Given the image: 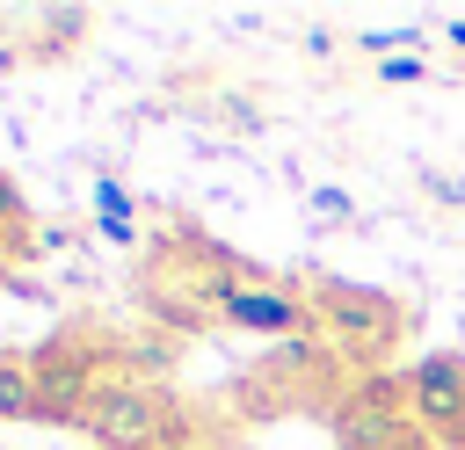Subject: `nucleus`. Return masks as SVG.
I'll use <instances>...</instances> for the list:
<instances>
[{"instance_id": "nucleus-12", "label": "nucleus", "mask_w": 465, "mask_h": 450, "mask_svg": "<svg viewBox=\"0 0 465 450\" xmlns=\"http://www.w3.org/2000/svg\"><path fill=\"white\" fill-rule=\"evenodd\" d=\"M44 29H51V51L80 44V29H87V7H51V15H44Z\"/></svg>"}, {"instance_id": "nucleus-15", "label": "nucleus", "mask_w": 465, "mask_h": 450, "mask_svg": "<svg viewBox=\"0 0 465 450\" xmlns=\"http://www.w3.org/2000/svg\"><path fill=\"white\" fill-rule=\"evenodd\" d=\"M443 44H450V51L465 58V15H450V22H443Z\"/></svg>"}, {"instance_id": "nucleus-8", "label": "nucleus", "mask_w": 465, "mask_h": 450, "mask_svg": "<svg viewBox=\"0 0 465 450\" xmlns=\"http://www.w3.org/2000/svg\"><path fill=\"white\" fill-rule=\"evenodd\" d=\"M131 210H138V203H131V189L102 174V181H94V232H102V240H116V247H131V240H138V218H131Z\"/></svg>"}, {"instance_id": "nucleus-3", "label": "nucleus", "mask_w": 465, "mask_h": 450, "mask_svg": "<svg viewBox=\"0 0 465 450\" xmlns=\"http://www.w3.org/2000/svg\"><path fill=\"white\" fill-rule=\"evenodd\" d=\"M334 443L341 450H421L429 435L407 421V385L400 377H363L334 406Z\"/></svg>"}, {"instance_id": "nucleus-5", "label": "nucleus", "mask_w": 465, "mask_h": 450, "mask_svg": "<svg viewBox=\"0 0 465 450\" xmlns=\"http://www.w3.org/2000/svg\"><path fill=\"white\" fill-rule=\"evenodd\" d=\"M211 312H218L232 334H262V341H276V348L320 334L312 298H298V290H283V283H218Z\"/></svg>"}, {"instance_id": "nucleus-7", "label": "nucleus", "mask_w": 465, "mask_h": 450, "mask_svg": "<svg viewBox=\"0 0 465 450\" xmlns=\"http://www.w3.org/2000/svg\"><path fill=\"white\" fill-rule=\"evenodd\" d=\"M349 44H356L371 65H385V58H429L436 29H421V22H392V29H356Z\"/></svg>"}, {"instance_id": "nucleus-1", "label": "nucleus", "mask_w": 465, "mask_h": 450, "mask_svg": "<svg viewBox=\"0 0 465 450\" xmlns=\"http://www.w3.org/2000/svg\"><path fill=\"white\" fill-rule=\"evenodd\" d=\"M312 319H320V341H327L341 363L371 370V377H385L392 348L407 341V305H400L392 290L349 283V276H320V283H312Z\"/></svg>"}, {"instance_id": "nucleus-10", "label": "nucleus", "mask_w": 465, "mask_h": 450, "mask_svg": "<svg viewBox=\"0 0 465 450\" xmlns=\"http://www.w3.org/2000/svg\"><path fill=\"white\" fill-rule=\"evenodd\" d=\"M305 210H312V225H356V196L334 189V181H320V189L305 196Z\"/></svg>"}, {"instance_id": "nucleus-13", "label": "nucleus", "mask_w": 465, "mask_h": 450, "mask_svg": "<svg viewBox=\"0 0 465 450\" xmlns=\"http://www.w3.org/2000/svg\"><path fill=\"white\" fill-rule=\"evenodd\" d=\"M429 73H436L429 58H385V65H378V80H385V87H421Z\"/></svg>"}, {"instance_id": "nucleus-14", "label": "nucleus", "mask_w": 465, "mask_h": 450, "mask_svg": "<svg viewBox=\"0 0 465 450\" xmlns=\"http://www.w3.org/2000/svg\"><path fill=\"white\" fill-rule=\"evenodd\" d=\"M15 225H29V203H22V189L0 174V232H15Z\"/></svg>"}, {"instance_id": "nucleus-6", "label": "nucleus", "mask_w": 465, "mask_h": 450, "mask_svg": "<svg viewBox=\"0 0 465 450\" xmlns=\"http://www.w3.org/2000/svg\"><path fill=\"white\" fill-rule=\"evenodd\" d=\"M29 370H36V421H80L87 414V399L109 385L102 377V356L87 348V341H51L44 356H29Z\"/></svg>"}, {"instance_id": "nucleus-9", "label": "nucleus", "mask_w": 465, "mask_h": 450, "mask_svg": "<svg viewBox=\"0 0 465 450\" xmlns=\"http://www.w3.org/2000/svg\"><path fill=\"white\" fill-rule=\"evenodd\" d=\"M0 421H36V370L22 356H0Z\"/></svg>"}, {"instance_id": "nucleus-11", "label": "nucleus", "mask_w": 465, "mask_h": 450, "mask_svg": "<svg viewBox=\"0 0 465 450\" xmlns=\"http://www.w3.org/2000/svg\"><path fill=\"white\" fill-rule=\"evenodd\" d=\"M414 181H421V196H429V203H443V210H465V174H450V167H421Z\"/></svg>"}, {"instance_id": "nucleus-16", "label": "nucleus", "mask_w": 465, "mask_h": 450, "mask_svg": "<svg viewBox=\"0 0 465 450\" xmlns=\"http://www.w3.org/2000/svg\"><path fill=\"white\" fill-rule=\"evenodd\" d=\"M7 276H15V269H7V254H0V283H7Z\"/></svg>"}, {"instance_id": "nucleus-2", "label": "nucleus", "mask_w": 465, "mask_h": 450, "mask_svg": "<svg viewBox=\"0 0 465 450\" xmlns=\"http://www.w3.org/2000/svg\"><path fill=\"white\" fill-rule=\"evenodd\" d=\"M80 428L94 435V450H174V435H182L174 406H167L153 385H138V377H109V385L87 399Z\"/></svg>"}, {"instance_id": "nucleus-4", "label": "nucleus", "mask_w": 465, "mask_h": 450, "mask_svg": "<svg viewBox=\"0 0 465 450\" xmlns=\"http://www.w3.org/2000/svg\"><path fill=\"white\" fill-rule=\"evenodd\" d=\"M400 385H407V421L429 443L465 450V348H429Z\"/></svg>"}]
</instances>
